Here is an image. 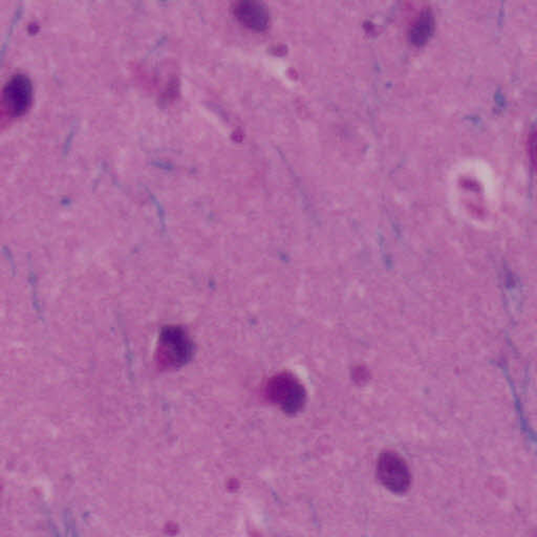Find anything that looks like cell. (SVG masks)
Wrapping results in <instances>:
<instances>
[{"mask_svg": "<svg viewBox=\"0 0 537 537\" xmlns=\"http://www.w3.org/2000/svg\"><path fill=\"white\" fill-rule=\"evenodd\" d=\"M3 485L0 483V502H2Z\"/></svg>", "mask_w": 537, "mask_h": 537, "instance_id": "cell-6", "label": "cell"}, {"mask_svg": "<svg viewBox=\"0 0 537 537\" xmlns=\"http://www.w3.org/2000/svg\"><path fill=\"white\" fill-rule=\"evenodd\" d=\"M234 15L241 24L249 29L264 32L268 29L270 22L269 11L265 5L253 0H244L237 3Z\"/></svg>", "mask_w": 537, "mask_h": 537, "instance_id": "cell-5", "label": "cell"}, {"mask_svg": "<svg viewBox=\"0 0 537 537\" xmlns=\"http://www.w3.org/2000/svg\"><path fill=\"white\" fill-rule=\"evenodd\" d=\"M195 346L183 327H164L156 349V364L162 371L178 370L188 364L194 356Z\"/></svg>", "mask_w": 537, "mask_h": 537, "instance_id": "cell-1", "label": "cell"}, {"mask_svg": "<svg viewBox=\"0 0 537 537\" xmlns=\"http://www.w3.org/2000/svg\"><path fill=\"white\" fill-rule=\"evenodd\" d=\"M377 474L383 486L393 493L403 494L410 488L411 477L409 466L395 452H384L379 457Z\"/></svg>", "mask_w": 537, "mask_h": 537, "instance_id": "cell-4", "label": "cell"}, {"mask_svg": "<svg viewBox=\"0 0 537 537\" xmlns=\"http://www.w3.org/2000/svg\"><path fill=\"white\" fill-rule=\"evenodd\" d=\"M33 104V86L29 77L17 73L0 94V124L25 116Z\"/></svg>", "mask_w": 537, "mask_h": 537, "instance_id": "cell-3", "label": "cell"}, {"mask_svg": "<svg viewBox=\"0 0 537 537\" xmlns=\"http://www.w3.org/2000/svg\"><path fill=\"white\" fill-rule=\"evenodd\" d=\"M263 397L286 414L293 415L303 410L307 401V393L295 376L290 372H280L265 382Z\"/></svg>", "mask_w": 537, "mask_h": 537, "instance_id": "cell-2", "label": "cell"}]
</instances>
